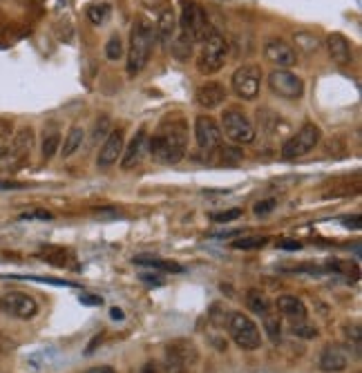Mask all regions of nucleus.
I'll list each match as a JSON object with an SVG mask.
<instances>
[{"label":"nucleus","mask_w":362,"mask_h":373,"mask_svg":"<svg viewBox=\"0 0 362 373\" xmlns=\"http://www.w3.org/2000/svg\"><path fill=\"white\" fill-rule=\"evenodd\" d=\"M188 148V128L181 117H168L154 137L148 141V152L157 163L175 166L186 156Z\"/></svg>","instance_id":"nucleus-1"},{"label":"nucleus","mask_w":362,"mask_h":373,"mask_svg":"<svg viewBox=\"0 0 362 373\" xmlns=\"http://www.w3.org/2000/svg\"><path fill=\"white\" fill-rule=\"evenodd\" d=\"M154 41H157V31L154 25L145 18H139L132 27V36H130V50H128V74L134 76L139 74L145 65H148L152 50H154Z\"/></svg>","instance_id":"nucleus-2"},{"label":"nucleus","mask_w":362,"mask_h":373,"mask_svg":"<svg viewBox=\"0 0 362 373\" xmlns=\"http://www.w3.org/2000/svg\"><path fill=\"white\" fill-rule=\"evenodd\" d=\"M179 29H181V38L188 41L190 45L203 43L212 34L210 20L197 0H181Z\"/></svg>","instance_id":"nucleus-3"},{"label":"nucleus","mask_w":362,"mask_h":373,"mask_svg":"<svg viewBox=\"0 0 362 373\" xmlns=\"http://www.w3.org/2000/svg\"><path fill=\"white\" fill-rule=\"evenodd\" d=\"M229 333L233 337V342L240 349H244V351H255L262 344V333H259L257 324L246 313L233 311L229 315Z\"/></svg>","instance_id":"nucleus-4"},{"label":"nucleus","mask_w":362,"mask_h":373,"mask_svg":"<svg viewBox=\"0 0 362 373\" xmlns=\"http://www.w3.org/2000/svg\"><path fill=\"white\" fill-rule=\"evenodd\" d=\"M226 54H229V43L222 36V34L212 31L210 36L203 41L201 54L197 59V70L203 76H210L215 72H219L224 63H226Z\"/></svg>","instance_id":"nucleus-5"},{"label":"nucleus","mask_w":362,"mask_h":373,"mask_svg":"<svg viewBox=\"0 0 362 373\" xmlns=\"http://www.w3.org/2000/svg\"><path fill=\"white\" fill-rule=\"evenodd\" d=\"M222 134H226L231 141L235 143H253L255 141V128L253 123L248 121V117L244 115V112L240 110H226L222 115Z\"/></svg>","instance_id":"nucleus-6"},{"label":"nucleus","mask_w":362,"mask_h":373,"mask_svg":"<svg viewBox=\"0 0 362 373\" xmlns=\"http://www.w3.org/2000/svg\"><path fill=\"white\" fill-rule=\"evenodd\" d=\"M197 363V349L188 340H175L166 349V373H190Z\"/></svg>","instance_id":"nucleus-7"},{"label":"nucleus","mask_w":362,"mask_h":373,"mask_svg":"<svg viewBox=\"0 0 362 373\" xmlns=\"http://www.w3.org/2000/svg\"><path fill=\"white\" fill-rule=\"evenodd\" d=\"M0 313L16 320H31L38 313V302L27 293L9 291L5 295H0Z\"/></svg>","instance_id":"nucleus-8"},{"label":"nucleus","mask_w":362,"mask_h":373,"mask_svg":"<svg viewBox=\"0 0 362 373\" xmlns=\"http://www.w3.org/2000/svg\"><path fill=\"white\" fill-rule=\"evenodd\" d=\"M322 132L318 126H313V123H307V126H302L298 130V134H293V137L282 145V156L284 159H298V156L309 154L315 145L320 143Z\"/></svg>","instance_id":"nucleus-9"},{"label":"nucleus","mask_w":362,"mask_h":373,"mask_svg":"<svg viewBox=\"0 0 362 373\" xmlns=\"http://www.w3.org/2000/svg\"><path fill=\"white\" fill-rule=\"evenodd\" d=\"M231 83L237 96L253 101L259 94V87H262V70L257 65H242L235 70Z\"/></svg>","instance_id":"nucleus-10"},{"label":"nucleus","mask_w":362,"mask_h":373,"mask_svg":"<svg viewBox=\"0 0 362 373\" xmlns=\"http://www.w3.org/2000/svg\"><path fill=\"white\" fill-rule=\"evenodd\" d=\"M268 87L273 89V94L287 98V101H298L304 94V81L296 76L291 70H275L268 74Z\"/></svg>","instance_id":"nucleus-11"},{"label":"nucleus","mask_w":362,"mask_h":373,"mask_svg":"<svg viewBox=\"0 0 362 373\" xmlns=\"http://www.w3.org/2000/svg\"><path fill=\"white\" fill-rule=\"evenodd\" d=\"M195 139H197V145L201 150H217L222 141H224V134H222V128L219 123L215 121L212 117H197L195 121Z\"/></svg>","instance_id":"nucleus-12"},{"label":"nucleus","mask_w":362,"mask_h":373,"mask_svg":"<svg viewBox=\"0 0 362 373\" xmlns=\"http://www.w3.org/2000/svg\"><path fill=\"white\" fill-rule=\"evenodd\" d=\"M264 59L268 63H273L277 70H291L298 65V54L291 47L287 41L273 38L264 45Z\"/></svg>","instance_id":"nucleus-13"},{"label":"nucleus","mask_w":362,"mask_h":373,"mask_svg":"<svg viewBox=\"0 0 362 373\" xmlns=\"http://www.w3.org/2000/svg\"><path fill=\"white\" fill-rule=\"evenodd\" d=\"M121 154H123V130H112L108 134L103 148H101V152H99L96 163L101 168H108L112 163H117Z\"/></svg>","instance_id":"nucleus-14"},{"label":"nucleus","mask_w":362,"mask_h":373,"mask_svg":"<svg viewBox=\"0 0 362 373\" xmlns=\"http://www.w3.org/2000/svg\"><path fill=\"white\" fill-rule=\"evenodd\" d=\"M349 367V358L340 346H324L320 360H318V369L324 373H340Z\"/></svg>","instance_id":"nucleus-15"},{"label":"nucleus","mask_w":362,"mask_h":373,"mask_svg":"<svg viewBox=\"0 0 362 373\" xmlns=\"http://www.w3.org/2000/svg\"><path fill=\"white\" fill-rule=\"evenodd\" d=\"M148 152V134H145V130H139L137 132V137H134L130 141V145L126 148V152H123L121 156V168L123 170H130V168L137 166L141 159H143V154Z\"/></svg>","instance_id":"nucleus-16"},{"label":"nucleus","mask_w":362,"mask_h":373,"mask_svg":"<svg viewBox=\"0 0 362 373\" xmlns=\"http://www.w3.org/2000/svg\"><path fill=\"white\" fill-rule=\"evenodd\" d=\"M197 103L201 108H206V110H215V108H219L224 101H226V87L222 83H215V81H208V83H203L199 89H197Z\"/></svg>","instance_id":"nucleus-17"},{"label":"nucleus","mask_w":362,"mask_h":373,"mask_svg":"<svg viewBox=\"0 0 362 373\" xmlns=\"http://www.w3.org/2000/svg\"><path fill=\"white\" fill-rule=\"evenodd\" d=\"M277 311L284 315V318L293 320V322H304L307 320V307H304V302L298 300L296 295H280L275 302Z\"/></svg>","instance_id":"nucleus-18"},{"label":"nucleus","mask_w":362,"mask_h":373,"mask_svg":"<svg viewBox=\"0 0 362 373\" xmlns=\"http://www.w3.org/2000/svg\"><path fill=\"white\" fill-rule=\"evenodd\" d=\"M326 47H329L333 63H338V65L352 63V43H349L342 34H331V36L326 38Z\"/></svg>","instance_id":"nucleus-19"},{"label":"nucleus","mask_w":362,"mask_h":373,"mask_svg":"<svg viewBox=\"0 0 362 373\" xmlns=\"http://www.w3.org/2000/svg\"><path fill=\"white\" fill-rule=\"evenodd\" d=\"M154 31H157V38H159L164 45L173 43L175 31H177V18H175V11L171 7L161 9L159 20H157V25H154Z\"/></svg>","instance_id":"nucleus-20"},{"label":"nucleus","mask_w":362,"mask_h":373,"mask_svg":"<svg viewBox=\"0 0 362 373\" xmlns=\"http://www.w3.org/2000/svg\"><path fill=\"white\" fill-rule=\"evenodd\" d=\"M132 262L139 266H150L154 270H164V273H181V270H184L179 264L171 262V259H164L157 255H134Z\"/></svg>","instance_id":"nucleus-21"},{"label":"nucleus","mask_w":362,"mask_h":373,"mask_svg":"<svg viewBox=\"0 0 362 373\" xmlns=\"http://www.w3.org/2000/svg\"><path fill=\"white\" fill-rule=\"evenodd\" d=\"M246 307L251 313L259 315V318H264L266 313L273 311V304H270L268 295L262 291H257V288H251L246 293Z\"/></svg>","instance_id":"nucleus-22"},{"label":"nucleus","mask_w":362,"mask_h":373,"mask_svg":"<svg viewBox=\"0 0 362 373\" xmlns=\"http://www.w3.org/2000/svg\"><path fill=\"white\" fill-rule=\"evenodd\" d=\"M31 143H34V132L29 128L20 130L14 139V145H11V156H14L16 161H20L22 156H27V152L31 150Z\"/></svg>","instance_id":"nucleus-23"},{"label":"nucleus","mask_w":362,"mask_h":373,"mask_svg":"<svg viewBox=\"0 0 362 373\" xmlns=\"http://www.w3.org/2000/svg\"><path fill=\"white\" fill-rule=\"evenodd\" d=\"M83 139H85V130H83V128H78V126H74L70 132L65 134V141H63L61 154H63V156H72L78 148H81Z\"/></svg>","instance_id":"nucleus-24"},{"label":"nucleus","mask_w":362,"mask_h":373,"mask_svg":"<svg viewBox=\"0 0 362 373\" xmlns=\"http://www.w3.org/2000/svg\"><path fill=\"white\" fill-rule=\"evenodd\" d=\"M112 14V5L110 3H94L87 7V18L92 25H103V22H108Z\"/></svg>","instance_id":"nucleus-25"},{"label":"nucleus","mask_w":362,"mask_h":373,"mask_svg":"<svg viewBox=\"0 0 362 373\" xmlns=\"http://www.w3.org/2000/svg\"><path fill=\"white\" fill-rule=\"evenodd\" d=\"M262 320H264V331H266V335H268L273 342H280V337H282V322H280V315H275L273 311H270V313L264 315Z\"/></svg>","instance_id":"nucleus-26"},{"label":"nucleus","mask_w":362,"mask_h":373,"mask_svg":"<svg viewBox=\"0 0 362 373\" xmlns=\"http://www.w3.org/2000/svg\"><path fill=\"white\" fill-rule=\"evenodd\" d=\"M59 145H61V137L56 132H50L48 137L43 139V145H41L43 159H52V156L59 152Z\"/></svg>","instance_id":"nucleus-27"},{"label":"nucleus","mask_w":362,"mask_h":373,"mask_svg":"<svg viewBox=\"0 0 362 373\" xmlns=\"http://www.w3.org/2000/svg\"><path fill=\"white\" fill-rule=\"evenodd\" d=\"M296 45H298V50L307 52V54H313V52H318L320 41L315 38L313 34H296Z\"/></svg>","instance_id":"nucleus-28"},{"label":"nucleus","mask_w":362,"mask_h":373,"mask_svg":"<svg viewBox=\"0 0 362 373\" xmlns=\"http://www.w3.org/2000/svg\"><path fill=\"white\" fill-rule=\"evenodd\" d=\"M106 56L110 61H119L123 56V43H121V36H112L106 45Z\"/></svg>","instance_id":"nucleus-29"},{"label":"nucleus","mask_w":362,"mask_h":373,"mask_svg":"<svg viewBox=\"0 0 362 373\" xmlns=\"http://www.w3.org/2000/svg\"><path fill=\"white\" fill-rule=\"evenodd\" d=\"M266 242V237H246V240L233 242V248H244V251H248V248H264Z\"/></svg>","instance_id":"nucleus-30"},{"label":"nucleus","mask_w":362,"mask_h":373,"mask_svg":"<svg viewBox=\"0 0 362 373\" xmlns=\"http://www.w3.org/2000/svg\"><path fill=\"white\" fill-rule=\"evenodd\" d=\"M242 217V210L240 208H233V210H224V212H210V219L217 221V224H229Z\"/></svg>","instance_id":"nucleus-31"},{"label":"nucleus","mask_w":362,"mask_h":373,"mask_svg":"<svg viewBox=\"0 0 362 373\" xmlns=\"http://www.w3.org/2000/svg\"><path fill=\"white\" fill-rule=\"evenodd\" d=\"M275 206H277V201H275V199H264V201H257V203H255L253 212L257 214V217H266L268 212H273V210H275Z\"/></svg>","instance_id":"nucleus-32"},{"label":"nucleus","mask_w":362,"mask_h":373,"mask_svg":"<svg viewBox=\"0 0 362 373\" xmlns=\"http://www.w3.org/2000/svg\"><path fill=\"white\" fill-rule=\"evenodd\" d=\"M291 333L300 337H318V329H313V326H302V324H293Z\"/></svg>","instance_id":"nucleus-33"},{"label":"nucleus","mask_w":362,"mask_h":373,"mask_svg":"<svg viewBox=\"0 0 362 373\" xmlns=\"http://www.w3.org/2000/svg\"><path fill=\"white\" fill-rule=\"evenodd\" d=\"M78 302L85 304V307H101V304H103V298L92 295V293H83V295L78 298Z\"/></svg>","instance_id":"nucleus-34"},{"label":"nucleus","mask_w":362,"mask_h":373,"mask_svg":"<svg viewBox=\"0 0 362 373\" xmlns=\"http://www.w3.org/2000/svg\"><path fill=\"white\" fill-rule=\"evenodd\" d=\"M20 219H52V214L45 210H31V212H22Z\"/></svg>","instance_id":"nucleus-35"},{"label":"nucleus","mask_w":362,"mask_h":373,"mask_svg":"<svg viewBox=\"0 0 362 373\" xmlns=\"http://www.w3.org/2000/svg\"><path fill=\"white\" fill-rule=\"evenodd\" d=\"M141 277V281H145V284H154V286H161L164 284V279H161V275L159 273H143V275H139Z\"/></svg>","instance_id":"nucleus-36"},{"label":"nucleus","mask_w":362,"mask_h":373,"mask_svg":"<svg viewBox=\"0 0 362 373\" xmlns=\"http://www.w3.org/2000/svg\"><path fill=\"white\" fill-rule=\"evenodd\" d=\"M277 248H284V251H300L302 244L296 240H282V242H277Z\"/></svg>","instance_id":"nucleus-37"},{"label":"nucleus","mask_w":362,"mask_h":373,"mask_svg":"<svg viewBox=\"0 0 362 373\" xmlns=\"http://www.w3.org/2000/svg\"><path fill=\"white\" fill-rule=\"evenodd\" d=\"M85 373H117L112 367H108V365H101V367H92V369H87Z\"/></svg>","instance_id":"nucleus-38"},{"label":"nucleus","mask_w":362,"mask_h":373,"mask_svg":"<svg viewBox=\"0 0 362 373\" xmlns=\"http://www.w3.org/2000/svg\"><path fill=\"white\" fill-rule=\"evenodd\" d=\"M345 226H347V228H352V226H354V228H360V217H358V214H354V217H347Z\"/></svg>","instance_id":"nucleus-39"},{"label":"nucleus","mask_w":362,"mask_h":373,"mask_svg":"<svg viewBox=\"0 0 362 373\" xmlns=\"http://www.w3.org/2000/svg\"><path fill=\"white\" fill-rule=\"evenodd\" d=\"M110 318L112 320H123V318H126V313H123L121 309H117V307H112L110 309Z\"/></svg>","instance_id":"nucleus-40"},{"label":"nucleus","mask_w":362,"mask_h":373,"mask_svg":"<svg viewBox=\"0 0 362 373\" xmlns=\"http://www.w3.org/2000/svg\"><path fill=\"white\" fill-rule=\"evenodd\" d=\"M106 130H108V119L99 121V123H96V130H94V132H96V137H101V134H103Z\"/></svg>","instance_id":"nucleus-41"},{"label":"nucleus","mask_w":362,"mask_h":373,"mask_svg":"<svg viewBox=\"0 0 362 373\" xmlns=\"http://www.w3.org/2000/svg\"><path fill=\"white\" fill-rule=\"evenodd\" d=\"M143 373H157V369H154V365H145V369H143Z\"/></svg>","instance_id":"nucleus-42"},{"label":"nucleus","mask_w":362,"mask_h":373,"mask_svg":"<svg viewBox=\"0 0 362 373\" xmlns=\"http://www.w3.org/2000/svg\"><path fill=\"white\" fill-rule=\"evenodd\" d=\"M3 156H5V150H3V145H0V159H3Z\"/></svg>","instance_id":"nucleus-43"}]
</instances>
